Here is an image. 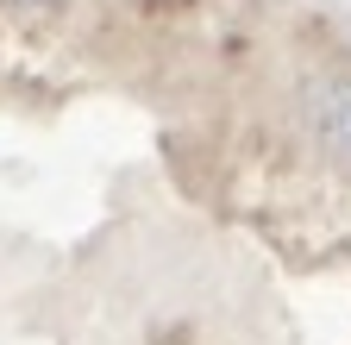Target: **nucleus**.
Returning a JSON list of instances; mask_svg holds the SVG:
<instances>
[]
</instances>
